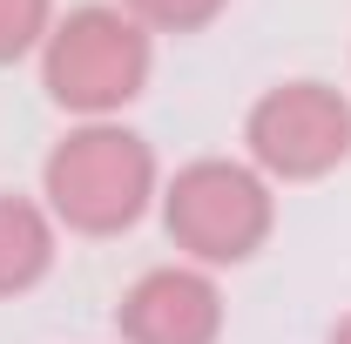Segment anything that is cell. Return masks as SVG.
Segmentation results:
<instances>
[{"instance_id": "obj_1", "label": "cell", "mask_w": 351, "mask_h": 344, "mask_svg": "<svg viewBox=\"0 0 351 344\" xmlns=\"http://www.w3.org/2000/svg\"><path fill=\"white\" fill-rule=\"evenodd\" d=\"M156 196V149L122 122H75L41 162V203L75 236H122Z\"/></svg>"}, {"instance_id": "obj_2", "label": "cell", "mask_w": 351, "mask_h": 344, "mask_svg": "<svg viewBox=\"0 0 351 344\" xmlns=\"http://www.w3.org/2000/svg\"><path fill=\"white\" fill-rule=\"evenodd\" d=\"M149 68H156V34L108 0H88L75 14H61L41 47L47 101L82 115V122H115L149 88Z\"/></svg>"}, {"instance_id": "obj_3", "label": "cell", "mask_w": 351, "mask_h": 344, "mask_svg": "<svg viewBox=\"0 0 351 344\" xmlns=\"http://www.w3.org/2000/svg\"><path fill=\"white\" fill-rule=\"evenodd\" d=\"M162 203V230L196 270H237L270 243L277 230V196L250 162L237 156H196L169 175Z\"/></svg>"}, {"instance_id": "obj_4", "label": "cell", "mask_w": 351, "mask_h": 344, "mask_svg": "<svg viewBox=\"0 0 351 344\" xmlns=\"http://www.w3.org/2000/svg\"><path fill=\"white\" fill-rule=\"evenodd\" d=\"M243 149L263 182H317L351 162V95L331 82H277L243 115Z\"/></svg>"}, {"instance_id": "obj_5", "label": "cell", "mask_w": 351, "mask_h": 344, "mask_svg": "<svg viewBox=\"0 0 351 344\" xmlns=\"http://www.w3.org/2000/svg\"><path fill=\"white\" fill-rule=\"evenodd\" d=\"M122 344H217L223 338V291L196 263H156L142 270L115 304Z\"/></svg>"}, {"instance_id": "obj_6", "label": "cell", "mask_w": 351, "mask_h": 344, "mask_svg": "<svg viewBox=\"0 0 351 344\" xmlns=\"http://www.w3.org/2000/svg\"><path fill=\"white\" fill-rule=\"evenodd\" d=\"M54 216L34 196H0V297L34 291L54 270Z\"/></svg>"}, {"instance_id": "obj_7", "label": "cell", "mask_w": 351, "mask_h": 344, "mask_svg": "<svg viewBox=\"0 0 351 344\" xmlns=\"http://www.w3.org/2000/svg\"><path fill=\"white\" fill-rule=\"evenodd\" d=\"M54 34V0H0V68L41 54Z\"/></svg>"}, {"instance_id": "obj_8", "label": "cell", "mask_w": 351, "mask_h": 344, "mask_svg": "<svg viewBox=\"0 0 351 344\" xmlns=\"http://www.w3.org/2000/svg\"><path fill=\"white\" fill-rule=\"evenodd\" d=\"M129 21H142L149 34H203L230 0H115Z\"/></svg>"}, {"instance_id": "obj_9", "label": "cell", "mask_w": 351, "mask_h": 344, "mask_svg": "<svg viewBox=\"0 0 351 344\" xmlns=\"http://www.w3.org/2000/svg\"><path fill=\"white\" fill-rule=\"evenodd\" d=\"M324 344H351V310L338 317V324H331V338H324Z\"/></svg>"}]
</instances>
